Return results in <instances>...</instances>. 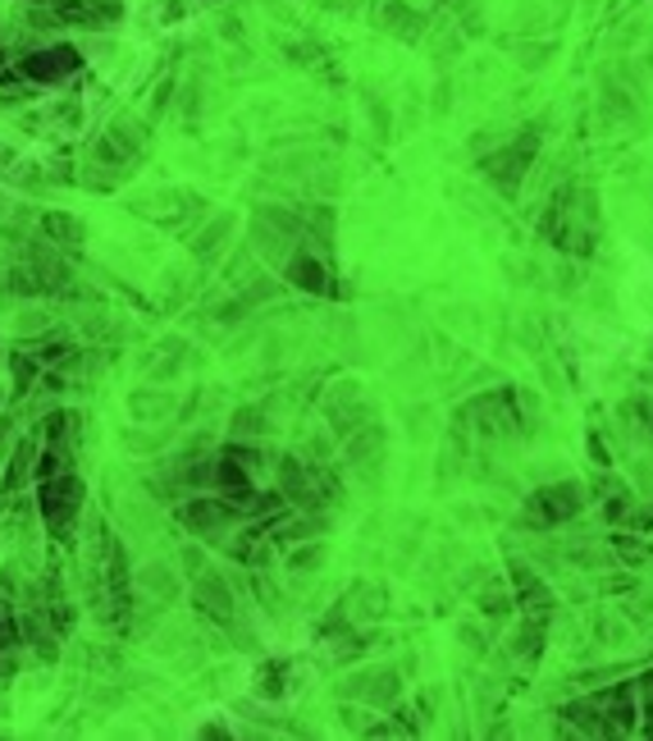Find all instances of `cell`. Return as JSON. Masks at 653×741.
Segmentation results:
<instances>
[]
</instances>
